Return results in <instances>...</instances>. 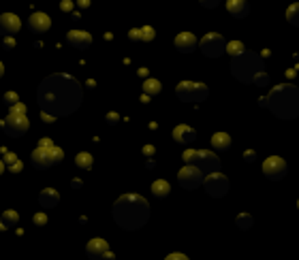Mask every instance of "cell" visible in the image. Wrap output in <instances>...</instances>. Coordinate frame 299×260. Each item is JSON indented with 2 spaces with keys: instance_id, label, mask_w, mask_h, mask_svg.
<instances>
[{
  "instance_id": "cell-9",
  "label": "cell",
  "mask_w": 299,
  "mask_h": 260,
  "mask_svg": "<svg viewBox=\"0 0 299 260\" xmlns=\"http://www.w3.org/2000/svg\"><path fill=\"white\" fill-rule=\"evenodd\" d=\"M286 171H289V167H286V160L280 156H269L267 160L263 162V173L267 179H272V182H278V179H284Z\"/></svg>"
},
{
  "instance_id": "cell-8",
  "label": "cell",
  "mask_w": 299,
  "mask_h": 260,
  "mask_svg": "<svg viewBox=\"0 0 299 260\" xmlns=\"http://www.w3.org/2000/svg\"><path fill=\"white\" fill-rule=\"evenodd\" d=\"M224 49H227V43H224V38L216 35V32H207V35L201 38V52L205 54L207 58H218V56H222Z\"/></svg>"
},
{
  "instance_id": "cell-28",
  "label": "cell",
  "mask_w": 299,
  "mask_h": 260,
  "mask_svg": "<svg viewBox=\"0 0 299 260\" xmlns=\"http://www.w3.org/2000/svg\"><path fill=\"white\" fill-rule=\"evenodd\" d=\"M235 222H238V226H239L241 230H248L252 226V218L246 216V213H241V216H238V220H235Z\"/></svg>"
},
{
  "instance_id": "cell-27",
  "label": "cell",
  "mask_w": 299,
  "mask_h": 260,
  "mask_svg": "<svg viewBox=\"0 0 299 260\" xmlns=\"http://www.w3.org/2000/svg\"><path fill=\"white\" fill-rule=\"evenodd\" d=\"M4 162H7L9 168H11V171H13V173L21 171V162H20V160H18V158H15L13 154H7V160H4Z\"/></svg>"
},
{
  "instance_id": "cell-19",
  "label": "cell",
  "mask_w": 299,
  "mask_h": 260,
  "mask_svg": "<svg viewBox=\"0 0 299 260\" xmlns=\"http://www.w3.org/2000/svg\"><path fill=\"white\" fill-rule=\"evenodd\" d=\"M212 148L218 151H227L231 148V137L227 132H216L212 137Z\"/></svg>"
},
{
  "instance_id": "cell-35",
  "label": "cell",
  "mask_w": 299,
  "mask_h": 260,
  "mask_svg": "<svg viewBox=\"0 0 299 260\" xmlns=\"http://www.w3.org/2000/svg\"><path fill=\"white\" fill-rule=\"evenodd\" d=\"M71 9H73V4L69 0H64V2H62V11H71Z\"/></svg>"
},
{
  "instance_id": "cell-21",
  "label": "cell",
  "mask_w": 299,
  "mask_h": 260,
  "mask_svg": "<svg viewBox=\"0 0 299 260\" xmlns=\"http://www.w3.org/2000/svg\"><path fill=\"white\" fill-rule=\"evenodd\" d=\"M39 201H41V205H43L45 209H47V207H54L56 203H58V192H56V190H43V192H41V199H39Z\"/></svg>"
},
{
  "instance_id": "cell-29",
  "label": "cell",
  "mask_w": 299,
  "mask_h": 260,
  "mask_svg": "<svg viewBox=\"0 0 299 260\" xmlns=\"http://www.w3.org/2000/svg\"><path fill=\"white\" fill-rule=\"evenodd\" d=\"M141 41H143V43L154 41V28H150V26H143V28H141Z\"/></svg>"
},
{
  "instance_id": "cell-23",
  "label": "cell",
  "mask_w": 299,
  "mask_h": 260,
  "mask_svg": "<svg viewBox=\"0 0 299 260\" xmlns=\"http://www.w3.org/2000/svg\"><path fill=\"white\" fill-rule=\"evenodd\" d=\"M160 81H156V79H148V81L143 83V92L148 94V96H156V94H160Z\"/></svg>"
},
{
  "instance_id": "cell-39",
  "label": "cell",
  "mask_w": 299,
  "mask_h": 260,
  "mask_svg": "<svg viewBox=\"0 0 299 260\" xmlns=\"http://www.w3.org/2000/svg\"><path fill=\"white\" fill-rule=\"evenodd\" d=\"M143 151H145V154H148V156H152V154H154V148H145Z\"/></svg>"
},
{
  "instance_id": "cell-17",
  "label": "cell",
  "mask_w": 299,
  "mask_h": 260,
  "mask_svg": "<svg viewBox=\"0 0 299 260\" xmlns=\"http://www.w3.org/2000/svg\"><path fill=\"white\" fill-rule=\"evenodd\" d=\"M18 30H20V19L13 13L0 15V32L2 35H15Z\"/></svg>"
},
{
  "instance_id": "cell-1",
  "label": "cell",
  "mask_w": 299,
  "mask_h": 260,
  "mask_svg": "<svg viewBox=\"0 0 299 260\" xmlns=\"http://www.w3.org/2000/svg\"><path fill=\"white\" fill-rule=\"evenodd\" d=\"M150 205L137 194H126L116 201L114 205V220L124 230H137L148 222Z\"/></svg>"
},
{
  "instance_id": "cell-26",
  "label": "cell",
  "mask_w": 299,
  "mask_h": 260,
  "mask_svg": "<svg viewBox=\"0 0 299 260\" xmlns=\"http://www.w3.org/2000/svg\"><path fill=\"white\" fill-rule=\"evenodd\" d=\"M224 52L229 54V58H235V56H239L241 52H244V43H239V41H231L227 45V49Z\"/></svg>"
},
{
  "instance_id": "cell-24",
  "label": "cell",
  "mask_w": 299,
  "mask_h": 260,
  "mask_svg": "<svg viewBox=\"0 0 299 260\" xmlns=\"http://www.w3.org/2000/svg\"><path fill=\"white\" fill-rule=\"evenodd\" d=\"M286 19H289V24L299 28V2L291 4V7L286 9Z\"/></svg>"
},
{
  "instance_id": "cell-25",
  "label": "cell",
  "mask_w": 299,
  "mask_h": 260,
  "mask_svg": "<svg viewBox=\"0 0 299 260\" xmlns=\"http://www.w3.org/2000/svg\"><path fill=\"white\" fill-rule=\"evenodd\" d=\"M75 165L80 168H92V156L81 151V154H77V158H75Z\"/></svg>"
},
{
  "instance_id": "cell-3",
  "label": "cell",
  "mask_w": 299,
  "mask_h": 260,
  "mask_svg": "<svg viewBox=\"0 0 299 260\" xmlns=\"http://www.w3.org/2000/svg\"><path fill=\"white\" fill-rule=\"evenodd\" d=\"M231 73L241 83H255L259 73H263V58L255 52H241L231 62Z\"/></svg>"
},
{
  "instance_id": "cell-41",
  "label": "cell",
  "mask_w": 299,
  "mask_h": 260,
  "mask_svg": "<svg viewBox=\"0 0 299 260\" xmlns=\"http://www.w3.org/2000/svg\"><path fill=\"white\" fill-rule=\"evenodd\" d=\"M2 73H4V66H2V62H0V77H2Z\"/></svg>"
},
{
  "instance_id": "cell-33",
  "label": "cell",
  "mask_w": 299,
  "mask_h": 260,
  "mask_svg": "<svg viewBox=\"0 0 299 260\" xmlns=\"http://www.w3.org/2000/svg\"><path fill=\"white\" fill-rule=\"evenodd\" d=\"M128 38H131L133 43H139L141 41V30H131L128 32Z\"/></svg>"
},
{
  "instance_id": "cell-43",
  "label": "cell",
  "mask_w": 299,
  "mask_h": 260,
  "mask_svg": "<svg viewBox=\"0 0 299 260\" xmlns=\"http://www.w3.org/2000/svg\"><path fill=\"white\" fill-rule=\"evenodd\" d=\"M297 209H299V201H297Z\"/></svg>"
},
{
  "instance_id": "cell-42",
  "label": "cell",
  "mask_w": 299,
  "mask_h": 260,
  "mask_svg": "<svg viewBox=\"0 0 299 260\" xmlns=\"http://www.w3.org/2000/svg\"><path fill=\"white\" fill-rule=\"evenodd\" d=\"M2 168H4V165H2V160H0V173H2Z\"/></svg>"
},
{
  "instance_id": "cell-4",
  "label": "cell",
  "mask_w": 299,
  "mask_h": 260,
  "mask_svg": "<svg viewBox=\"0 0 299 260\" xmlns=\"http://www.w3.org/2000/svg\"><path fill=\"white\" fill-rule=\"evenodd\" d=\"M62 160V149L56 148V145H52V148H39L32 151V165H35L37 168H47L52 165H58V162Z\"/></svg>"
},
{
  "instance_id": "cell-7",
  "label": "cell",
  "mask_w": 299,
  "mask_h": 260,
  "mask_svg": "<svg viewBox=\"0 0 299 260\" xmlns=\"http://www.w3.org/2000/svg\"><path fill=\"white\" fill-rule=\"evenodd\" d=\"M203 171L197 165H188V167H184L182 171L178 173V182L182 188L186 190H195V188H199V186L203 184Z\"/></svg>"
},
{
  "instance_id": "cell-31",
  "label": "cell",
  "mask_w": 299,
  "mask_h": 260,
  "mask_svg": "<svg viewBox=\"0 0 299 260\" xmlns=\"http://www.w3.org/2000/svg\"><path fill=\"white\" fill-rule=\"evenodd\" d=\"M199 2H201V7H205V9H214L220 4V0H199Z\"/></svg>"
},
{
  "instance_id": "cell-2",
  "label": "cell",
  "mask_w": 299,
  "mask_h": 260,
  "mask_svg": "<svg viewBox=\"0 0 299 260\" xmlns=\"http://www.w3.org/2000/svg\"><path fill=\"white\" fill-rule=\"evenodd\" d=\"M259 105L272 109V113L280 120H293L299 115V88L291 83H280L269 96L259 100Z\"/></svg>"
},
{
  "instance_id": "cell-11",
  "label": "cell",
  "mask_w": 299,
  "mask_h": 260,
  "mask_svg": "<svg viewBox=\"0 0 299 260\" xmlns=\"http://www.w3.org/2000/svg\"><path fill=\"white\" fill-rule=\"evenodd\" d=\"M193 165L199 167L201 171H203V175L214 173V171H220V160L212 154V151H197Z\"/></svg>"
},
{
  "instance_id": "cell-34",
  "label": "cell",
  "mask_w": 299,
  "mask_h": 260,
  "mask_svg": "<svg viewBox=\"0 0 299 260\" xmlns=\"http://www.w3.org/2000/svg\"><path fill=\"white\" fill-rule=\"evenodd\" d=\"M45 222H47V218H45V213H39V216H35V224H37V226H43Z\"/></svg>"
},
{
  "instance_id": "cell-15",
  "label": "cell",
  "mask_w": 299,
  "mask_h": 260,
  "mask_svg": "<svg viewBox=\"0 0 299 260\" xmlns=\"http://www.w3.org/2000/svg\"><path fill=\"white\" fill-rule=\"evenodd\" d=\"M173 139H176V143L188 145L197 139V132L190 126H186V124H179V126H176V130H173Z\"/></svg>"
},
{
  "instance_id": "cell-32",
  "label": "cell",
  "mask_w": 299,
  "mask_h": 260,
  "mask_svg": "<svg viewBox=\"0 0 299 260\" xmlns=\"http://www.w3.org/2000/svg\"><path fill=\"white\" fill-rule=\"evenodd\" d=\"M195 154H197L195 149H188V151H184V160H186V165H193V160H195Z\"/></svg>"
},
{
  "instance_id": "cell-14",
  "label": "cell",
  "mask_w": 299,
  "mask_h": 260,
  "mask_svg": "<svg viewBox=\"0 0 299 260\" xmlns=\"http://www.w3.org/2000/svg\"><path fill=\"white\" fill-rule=\"evenodd\" d=\"M195 47H197L195 35H190V32H179V35L176 37V49L178 52L190 54V52H195Z\"/></svg>"
},
{
  "instance_id": "cell-12",
  "label": "cell",
  "mask_w": 299,
  "mask_h": 260,
  "mask_svg": "<svg viewBox=\"0 0 299 260\" xmlns=\"http://www.w3.org/2000/svg\"><path fill=\"white\" fill-rule=\"evenodd\" d=\"M86 254L90 258H94V260L111 256V254H109V245H107V241H103V239H92V241H90L86 245Z\"/></svg>"
},
{
  "instance_id": "cell-20",
  "label": "cell",
  "mask_w": 299,
  "mask_h": 260,
  "mask_svg": "<svg viewBox=\"0 0 299 260\" xmlns=\"http://www.w3.org/2000/svg\"><path fill=\"white\" fill-rule=\"evenodd\" d=\"M169 192H171V186H169L165 179H156V182L152 184V194L159 196V199H165Z\"/></svg>"
},
{
  "instance_id": "cell-40",
  "label": "cell",
  "mask_w": 299,
  "mask_h": 260,
  "mask_svg": "<svg viewBox=\"0 0 299 260\" xmlns=\"http://www.w3.org/2000/svg\"><path fill=\"white\" fill-rule=\"evenodd\" d=\"M80 7L86 9V7H88V0H80Z\"/></svg>"
},
{
  "instance_id": "cell-5",
  "label": "cell",
  "mask_w": 299,
  "mask_h": 260,
  "mask_svg": "<svg viewBox=\"0 0 299 260\" xmlns=\"http://www.w3.org/2000/svg\"><path fill=\"white\" fill-rule=\"evenodd\" d=\"M178 98L184 100V103H199V100L207 98V88L203 83H193V81H184L179 83L178 90H176Z\"/></svg>"
},
{
  "instance_id": "cell-16",
  "label": "cell",
  "mask_w": 299,
  "mask_h": 260,
  "mask_svg": "<svg viewBox=\"0 0 299 260\" xmlns=\"http://www.w3.org/2000/svg\"><path fill=\"white\" fill-rule=\"evenodd\" d=\"M66 41H69V45H73V47H77V49H86V47H90V45H92V37H90L88 32L73 30V32H69Z\"/></svg>"
},
{
  "instance_id": "cell-6",
  "label": "cell",
  "mask_w": 299,
  "mask_h": 260,
  "mask_svg": "<svg viewBox=\"0 0 299 260\" xmlns=\"http://www.w3.org/2000/svg\"><path fill=\"white\" fill-rule=\"evenodd\" d=\"M203 184H205L207 194L214 196V199H220V196H224L229 192V179L224 177L222 173H218V171L207 173L205 179H203Z\"/></svg>"
},
{
  "instance_id": "cell-38",
  "label": "cell",
  "mask_w": 299,
  "mask_h": 260,
  "mask_svg": "<svg viewBox=\"0 0 299 260\" xmlns=\"http://www.w3.org/2000/svg\"><path fill=\"white\" fill-rule=\"evenodd\" d=\"M4 100H7V103H13V100H15V94H13V92L7 94V98H4Z\"/></svg>"
},
{
  "instance_id": "cell-30",
  "label": "cell",
  "mask_w": 299,
  "mask_h": 260,
  "mask_svg": "<svg viewBox=\"0 0 299 260\" xmlns=\"http://www.w3.org/2000/svg\"><path fill=\"white\" fill-rule=\"evenodd\" d=\"M11 113H13V115H24L26 107L21 105V103H15V105H11Z\"/></svg>"
},
{
  "instance_id": "cell-10",
  "label": "cell",
  "mask_w": 299,
  "mask_h": 260,
  "mask_svg": "<svg viewBox=\"0 0 299 260\" xmlns=\"http://www.w3.org/2000/svg\"><path fill=\"white\" fill-rule=\"evenodd\" d=\"M2 130L9 134V137H21V134L28 130V120L26 115H11L2 122Z\"/></svg>"
},
{
  "instance_id": "cell-37",
  "label": "cell",
  "mask_w": 299,
  "mask_h": 260,
  "mask_svg": "<svg viewBox=\"0 0 299 260\" xmlns=\"http://www.w3.org/2000/svg\"><path fill=\"white\" fill-rule=\"evenodd\" d=\"M41 148H52V141H49V139H43V141H41Z\"/></svg>"
},
{
  "instance_id": "cell-36",
  "label": "cell",
  "mask_w": 299,
  "mask_h": 260,
  "mask_svg": "<svg viewBox=\"0 0 299 260\" xmlns=\"http://www.w3.org/2000/svg\"><path fill=\"white\" fill-rule=\"evenodd\" d=\"M107 122H109V124H116V122H118V115H116V113H111V115H107Z\"/></svg>"
},
{
  "instance_id": "cell-22",
  "label": "cell",
  "mask_w": 299,
  "mask_h": 260,
  "mask_svg": "<svg viewBox=\"0 0 299 260\" xmlns=\"http://www.w3.org/2000/svg\"><path fill=\"white\" fill-rule=\"evenodd\" d=\"M18 224V213L15 211H4V216L0 218V230H7L11 226Z\"/></svg>"
},
{
  "instance_id": "cell-18",
  "label": "cell",
  "mask_w": 299,
  "mask_h": 260,
  "mask_svg": "<svg viewBox=\"0 0 299 260\" xmlns=\"http://www.w3.org/2000/svg\"><path fill=\"white\" fill-rule=\"evenodd\" d=\"M227 11L233 15V18L241 19L250 13V7H248L246 0H227Z\"/></svg>"
},
{
  "instance_id": "cell-13",
  "label": "cell",
  "mask_w": 299,
  "mask_h": 260,
  "mask_svg": "<svg viewBox=\"0 0 299 260\" xmlns=\"http://www.w3.org/2000/svg\"><path fill=\"white\" fill-rule=\"evenodd\" d=\"M49 26H52V19H49L45 13H35V15H30V19H28V28H30L32 32H37V35L47 32Z\"/></svg>"
}]
</instances>
